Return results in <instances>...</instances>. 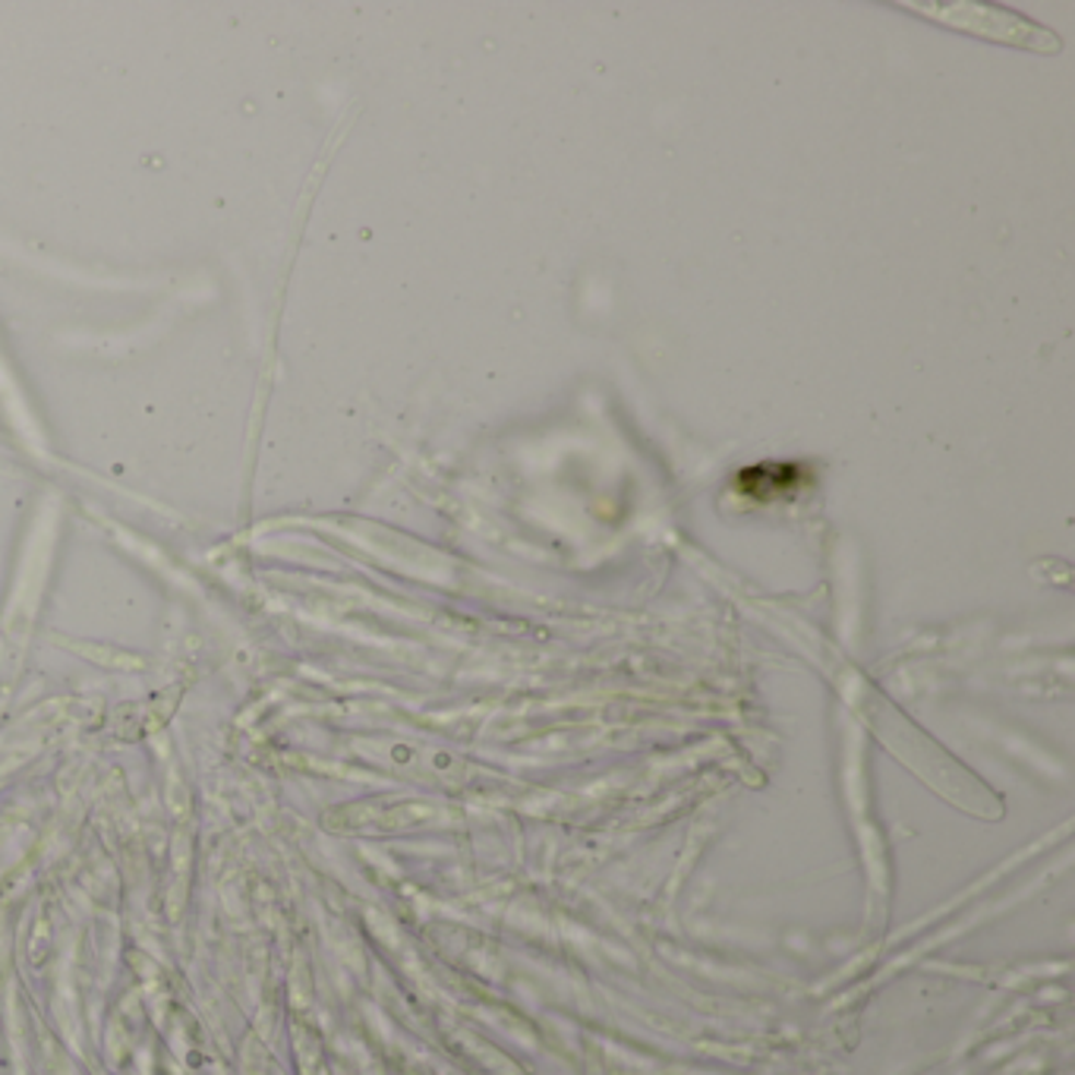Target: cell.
<instances>
[{"label":"cell","instance_id":"6da1fadb","mask_svg":"<svg viewBox=\"0 0 1075 1075\" xmlns=\"http://www.w3.org/2000/svg\"><path fill=\"white\" fill-rule=\"evenodd\" d=\"M801 479V467H754L738 476L741 493L754 496V499H770V496H783L791 493Z\"/></svg>","mask_w":1075,"mask_h":1075}]
</instances>
